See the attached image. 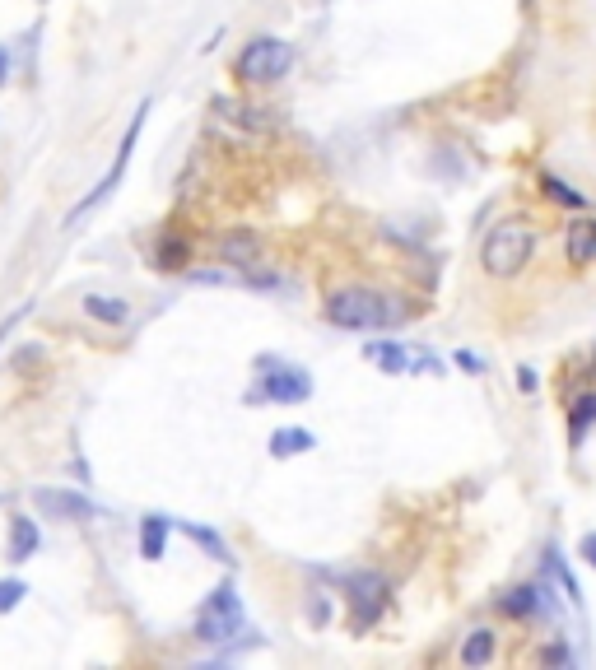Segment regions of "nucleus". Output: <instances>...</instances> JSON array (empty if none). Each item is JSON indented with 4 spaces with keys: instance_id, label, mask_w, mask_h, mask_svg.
<instances>
[{
    "instance_id": "1",
    "label": "nucleus",
    "mask_w": 596,
    "mask_h": 670,
    "mask_svg": "<svg viewBox=\"0 0 596 670\" xmlns=\"http://www.w3.org/2000/svg\"><path fill=\"white\" fill-rule=\"evenodd\" d=\"M326 322L340 331H392L396 322H406V308L382 289L354 284V289H336L326 298Z\"/></svg>"
},
{
    "instance_id": "2",
    "label": "nucleus",
    "mask_w": 596,
    "mask_h": 670,
    "mask_svg": "<svg viewBox=\"0 0 596 670\" xmlns=\"http://www.w3.org/2000/svg\"><path fill=\"white\" fill-rule=\"evenodd\" d=\"M531 252H536V233H531L522 219H503V224H494L485 233L480 261H485V270L494 280H513V275L527 270Z\"/></svg>"
},
{
    "instance_id": "3",
    "label": "nucleus",
    "mask_w": 596,
    "mask_h": 670,
    "mask_svg": "<svg viewBox=\"0 0 596 670\" xmlns=\"http://www.w3.org/2000/svg\"><path fill=\"white\" fill-rule=\"evenodd\" d=\"M145 121H149V103H140V108H136V117H131V126H126V135H122V145H117V154H112L108 173H103V182H98V187L89 191V196H84V201L75 205V210H70V219H66L70 228L80 224L84 215H94L98 205H103V201H108V196H112V191L122 187V177H126V163H131V154H136V145H140V131H145Z\"/></svg>"
},
{
    "instance_id": "4",
    "label": "nucleus",
    "mask_w": 596,
    "mask_h": 670,
    "mask_svg": "<svg viewBox=\"0 0 596 670\" xmlns=\"http://www.w3.org/2000/svg\"><path fill=\"white\" fill-rule=\"evenodd\" d=\"M289 66H294V47L280 38H252L238 52V61H233V70H238V80L243 84H275V80H285Z\"/></svg>"
},
{
    "instance_id": "5",
    "label": "nucleus",
    "mask_w": 596,
    "mask_h": 670,
    "mask_svg": "<svg viewBox=\"0 0 596 670\" xmlns=\"http://www.w3.org/2000/svg\"><path fill=\"white\" fill-rule=\"evenodd\" d=\"M233 633H243V601H238V587H233V582H219V587L205 596L201 615H196V638H201V643H229Z\"/></svg>"
},
{
    "instance_id": "6",
    "label": "nucleus",
    "mask_w": 596,
    "mask_h": 670,
    "mask_svg": "<svg viewBox=\"0 0 596 670\" xmlns=\"http://www.w3.org/2000/svg\"><path fill=\"white\" fill-rule=\"evenodd\" d=\"M261 368V387L252 391V401H275V405H303L312 396V377L308 368L285 359H257Z\"/></svg>"
},
{
    "instance_id": "7",
    "label": "nucleus",
    "mask_w": 596,
    "mask_h": 670,
    "mask_svg": "<svg viewBox=\"0 0 596 670\" xmlns=\"http://www.w3.org/2000/svg\"><path fill=\"white\" fill-rule=\"evenodd\" d=\"M345 591H350L354 629L378 624L382 610H387V601H392V591H387V577H382V573H354V577H345Z\"/></svg>"
},
{
    "instance_id": "8",
    "label": "nucleus",
    "mask_w": 596,
    "mask_h": 670,
    "mask_svg": "<svg viewBox=\"0 0 596 670\" xmlns=\"http://www.w3.org/2000/svg\"><path fill=\"white\" fill-rule=\"evenodd\" d=\"M364 359L378 363L382 373H438V368H443L434 354L410 349V345H396V340H373V345H364Z\"/></svg>"
},
{
    "instance_id": "9",
    "label": "nucleus",
    "mask_w": 596,
    "mask_h": 670,
    "mask_svg": "<svg viewBox=\"0 0 596 670\" xmlns=\"http://www.w3.org/2000/svg\"><path fill=\"white\" fill-rule=\"evenodd\" d=\"M33 503H38V512L56 517V522H89V517L98 512L94 503H89L84 494H75V489H38Z\"/></svg>"
},
{
    "instance_id": "10",
    "label": "nucleus",
    "mask_w": 596,
    "mask_h": 670,
    "mask_svg": "<svg viewBox=\"0 0 596 670\" xmlns=\"http://www.w3.org/2000/svg\"><path fill=\"white\" fill-rule=\"evenodd\" d=\"M219 261L233 266L238 275H247L252 266H261V238L252 228H233V233H224V242H219Z\"/></svg>"
},
{
    "instance_id": "11",
    "label": "nucleus",
    "mask_w": 596,
    "mask_h": 670,
    "mask_svg": "<svg viewBox=\"0 0 596 670\" xmlns=\"http://www.w3.org/2000/svg\"><path fill=\"white\" fill-rule=\"evenodd\" d=\"M168 531H173V522L163 512H149L145 522H140V559L159 563L163 550H168Z\"/></svg>"
},
{
    "instance_id": "12",
    "label": "nucleus",
    "mask_w": 596,
    "mask_h": 670,
    "mask_svg": "<svg viewBox=\"0 0 596 670\" xmlns=\"http://www.w3.org/2000/svg\"><path fill=\"white\" fill-rule=\"evenodd\" d=\"M38 545H42L38 522H33V517H14V526H10V550H5V559H10V563H24V559H33V554H38Z\"/></svg>"
},
{
    "instance_id": "13",
    "label": "nucleus",
    "mask_w": 596,
    "mask_h": 670,
    "mask_svg": "<svg viewBox=\"0 0 596 670\" xmlns=\"http://www.w3.org/2000/svg\"><path fill=\"white\" fill-rule=\"evenodd\" d=\"M84 312H89L94 322H103V326L131 322V303H122V298H112V294H89V298H84Z\"/></svg>"
},
{
    "instance_id": "14",
    "label": "nucleus",
    "mask_w": 596,
    "mask_h": 670,
    "mask_svg": "<svg viewBox=\"0 0 596 670\" xmlns=\"http://www.w3.org/2000/svg\"><path fill=\"white\" fill-rule=\"evenodd\" d=\"M596 256V219H573L569 224V261H592Z\"/></svg>"
},
{
    "instance_id": "15",
    "label": "nucleus",
    "mask_w": 596,
    "mask_h": 670,
    "mask_svg": "<svg viewBox=\"0 0 596 670\" xmlns=\"http://www.w3.org/2000/svg\"><path fill=\"white\" fill-rule=\"evenodd\" d=\"M308 447H317L308 429H275L271 433V456H303Z\"/></svg>"
},
{
    "instance_id": "16",
    "label": "nucleus",
    "mask_w": 596,
    "mask_h": 670,
    "mask_svg": "<svg viewBox=\"0 0 596 670\" xmlns=\"http://www.w3.org/2000/svg\"><path fill=\"white\" fill-rule=\"evenodd\" d=\"M592 419H596V391H587V396H578V401H573V419H569L573 447L583 443V433L592 429Z\"/></svg>"
},
{
    "instance_id": "17",
    "label": "nucleus",
    "mask_w": 596,
    "mask_h": 670,
    "mask_svg": "<svg viewBox=\"0 0 596 670\" xmlns=\"http://www.w3.org/2000/svg\"><path fill=\"white\" fill-rule=\"evenodd\" d=\"M489 657H494V633L475 629L471 638H466V647H461V661H466V666H485Z\"/></svg>"
},
{
    "instance_id": "18",
    "label": "nucleus",
    "mask_w": 596,
    "mask_h": 670,
    "mask_svg": "<svg viewBox=\"0 0 596 670\" xmlns=\"http://www.w3.org/2000/svg\"><path fill=\"white\" fill-rule=\"evenodd\" d=\"M182 531H187V536H191V540H196V545H201V550H210V554H215V559H219V563H233V559H229V545H224V540H219V536H215V531H210V526H196V522H182Z\"/></svg>"
},
{
    "instance_id": "19",
    "label": "nucleus",
    "mask_w": 596,
    "mask_h": 670,
    "mask_svg": "<svg viewBox=\"0 0 596 670\" xmlns=\"http://www.w3.org/2000/svg\"><path fill=\"white\" fill-rule=\"evenodd\" d=\"M28 596V587L19 582V577H0V615H10V610H19V601Z\"/></svg>"
},
{
    "instance_id": "20",
    "label": "nucleus",
    "mask_w": 596,
    "mask_h": 670,
    "mask_svg": "<svg viewBox=\"0 0 596 670\" xmlns=\"http://www.w3.org/2000/svg\"><path fill=\"white\" fill-rule=\"evenodd\" d=\"M541 187L550 191V196H555L559 205H569V210H583V196H578V191H569L564 182H559V177H550V173H545V177H541Z\"/></svg>"
},
{
    "instance_id": "21",
    "label": "nucleus",
    "mask_w": 596,
    "mask_h": 670,
    "mask_svg": "<svg viewBox=\"0 0 596 670\" xmlns=\"http://www.w3.org/2000/svg\"><path fill=\"white\" fill-rule=\"evenodd\" d=\"M457 368H466V373H480L485 363H480V354H466V349H457Z\"/></svg>"
},
{
    "instance_id": "22",
    "label": "nucleus",
    "mask_w": 596,
    "mask_h": 670,
    "mask_svg": "<svg viewBox=\"0 0 596 670\" xmlns=\"http://www.w3.org/2000/svg\"><path fill=\"white\" fill-rule=\"evenodd\" d=\"M578 550H583V559L596 568V531H592V536H583V545H578Z\"/></svg>"
},
{
    "instance_id": "23",
    "label": "nucleus",
    "mask_w": 596,
    "mask_h": 670,
    "mask_svg": "<svg viewBox=\"0 0 596 670\" xmlns=\"http://www.w3.org/2000/svg\"><path fill=\"white\" fill-rule=\"evenodd\" d=\"M10 80V61H5V52H0V84Z\"/></svg>"
}]
</instances>
